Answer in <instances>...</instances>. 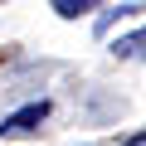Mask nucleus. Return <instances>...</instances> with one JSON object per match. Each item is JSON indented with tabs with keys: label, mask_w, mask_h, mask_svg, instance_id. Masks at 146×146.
Here are the masks:
<instances>
[{
	"label": "nucleus",
	"mask_w": 146,
	"mask_h": 146,
	"mask_svg": "<svg viewBox=\"0 0 146 146\" xmlns=\"http://www.w3.org/2000/svg\"><path fill=\"white\" fill-rule=\"evenodd\" d=\"M44 117H49V102H44V98H39V102H25L20 112H10L5 122H0V136H25V131H34Z\"/></svg>",
	"instance_id": "f257e3e1"
},
{
	"label": "nucleus",
	"mask_w": 146,
	"mask_h": 146,
	"mask_svg": "<svg viewBox=\"0 0 146 146\" xmlns=\"http://www.w3.org/2000/svg\"><path fill=\"white\" fill-rule=\"evenodd\" d=\"M112 54H117V58H136V54L146 58V29H141V34H127V39H117V44H112Z\"/></svg>",
	"instance_id": "f03ea898"
},
{
	"label": "nucleus",
	"mask_w": 146,
	"mask_h": 146,
	"mask_svg": "<svg viewBox=\"0 0 146 146\" xmlns=\"http://www.w3.org/2000/svg\"><path fill=\"white\" fill-rule=\"evenodd\" d=\"M54 10H58L63 20H78V15H88V10H98V0H54Z\"/></svg>",
	"instance_id": "7ed1b4c3"
},
{
	"label": "nucleus",
	"mask_w": 146,
	"mask_h": 146,
	"mask_svg": "<svg viewBox=\"0 0 146 146\" xmlns=\"http://www.w3.org/2000/svg\"><path fill=\"white\" fill-rule=\"evenodd\" d=\"M136 10H141V5H117L112 15H102V20H98V34H107V29H112V20H127V15H136Z\"/></svg>",
	"instance_id": "20e7f679"
},
{
	"label": "nucleus",
	"mask_w": 146,
	"mask_h": 146,
	"mask_svg": "<svg viewBox=\"0 0 146 146\" xmlns=\"http://www.w3.org/2000/svg\"><path fill=\"white\" fill-rule=\"evenodd\" d=\"M122 146H146V131H136V136H127Z\"/></svg>",
	"instance_id": "39448f33"
}]
</instances>
